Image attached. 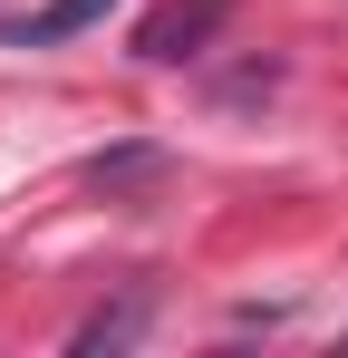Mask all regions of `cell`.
Masks as SVG:
<instances>
[{"mask_svg": "<svg viewBox=\"0 0 348 358\" xmlns=\"http://www.w3.org/2000/svg\"><path fill=\"white\" fill-rule=\"evenodd\" d=\"M136 329H145V300H126V310H97V320L78 329V349H126Z\"/></svg>", "mask_w": 348, "mask_h": 358, "instance_id": "3", "label": "cell"}, {"mask_svg": "<svg viewBox=\"0 0 348 358\" xmlns=\"http://www.w3.org/2000/svg\"><path fill=\"white\" fill-rule=\"evenodd\" d=\"M232 20V0H165V10H145V29H136V59H155V68H174V59H194L213 29Z\"/></svg>", "mask_w": 348, "mask_h": 358, "instance_id": "1", "label": "cell"}, {"mask_svg": "<svg viewBox=\"0 0 348 358\" xmlns=\"http://www.w3.org/2000/svg\"><path fill=\"white\" fill-rule=\"evenodd\" d=\"M107 10H116V0H49V10H29L10 39H20V49H49V39H78V29H97Z\"/></svg>", "mask_w": 348, "mask_h": 358, "instance_id": "2", "label": "cell"}]
</instances>
